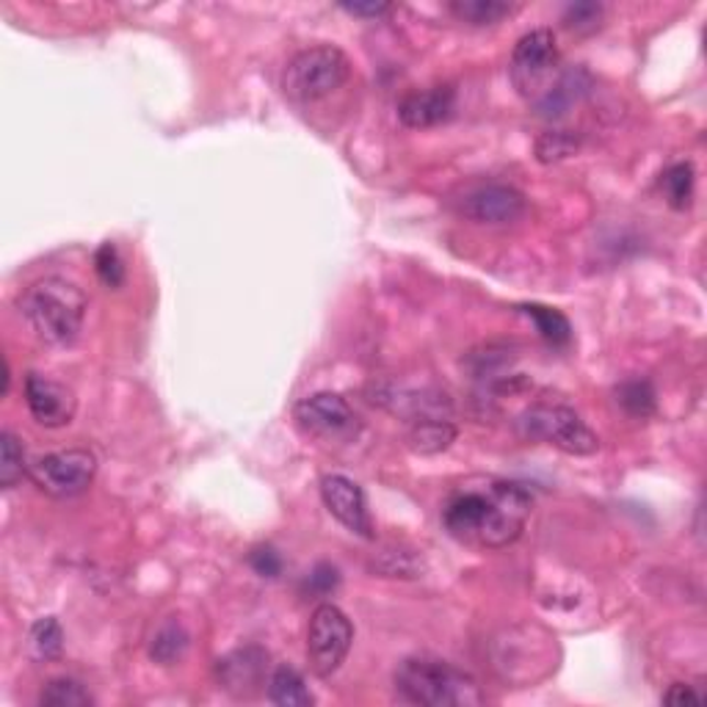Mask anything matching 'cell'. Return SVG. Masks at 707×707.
<instances>
[{
  "mask_svg": "<svg viewBox=\"0 0 707 707\" xmlns=\"http://www.w3.org/2000/svg\"><path fill=\"white\" fill-rule=\"evenodd\" d=\"M534 498L523 483L489 481L487 489H461L448 501L443 523L456 541L481 550H503L523 536Z\"/></svg>",
  "mask_w": 707,
  "mask_h": 707,
  "instance_id": "6da1fadb",
  "label": "cell"
},
{
  "mask_svg": "<svg viewBox=\"0 0 707 707\" xmlns=\"http://www.w3.org/2000/svg\"><path fill=\"white\" fill-rule=\"evenodd\" d=\"M89 299L76 282L61 276H45L23 290L18 299V312L28 323L31 332L50 345H69L81 334Z\"/></svg>",
  "mask_w": 707,
  "mask_h": 707,
  "instance_id": "7a4b0ae2",
  "label": "cell"
},
{
  "mask_svg": "<svg viewBox=\"0 0 707 707\" xmlns=\"http://www.w3.org/2000/svg\"><path fill=\"white\" fill-rule=\"evenodd\" d=\"M396 696L418 707H476L483 702V691L472 674L440 658L414 655L398 663Z\"/></svg>",
  "mask_w": 707,
  "mask_h": 707,
  "instance_id": "3957f363",
  "label": "cell"
},
{
  "mask_svg": "<svg viewBox=\"0 0 707 707\" xmlns=\"http://www.w3.org/2000/svg\"><path fill=\"white\" fill-rule=\"evenodd\" d=\"M517 434L528 443H547L570 456L597 454L600 437L586 420L561 401H536L517 418Z\"/></svg>",
  "mask_w": 707,
  "mask_h": 707,
  "instance_id": "277c9868",
  "label": "cell"
},
{
  "mask_svg": "<svg viewBox=\"0 0 707 707\" xmlns=\"http://www.w3.org/2000/svg\"><path fill=\"white\" fill-rule=\"evenodd\" d=\"M351 78V61L340 47L318 45L296 53L282 72V92L294 103L310 105L338 92Z\"/></svg>",
  "mask_w": 707,
  "mask_h": 707,
  "instance_id": "5b68a950",
  "label": "cell"
},
{
  "mask_svg": "<svg viewBox=\"0 0 707 707\" xmlns=\"http://www.w3.org/2000/svg\"><path fill=\"white\" fill-rule=\"evenodd\" d=\"M509 76H512L514 89H517L525 100L536 103L558 78L556 34H552L550 28H536L531 31V34H525L523 39L514 45Z\"/></svg>",
  "mask_w": 707,
  "mask_h": 707,
  "instance_id": "8992f818",
  "label": "cell"
},
{
  "mask_svg": "<svg viewBox=\"0 0 707 707\" xmlns=\"http://www.w3.org/2000/svg\"><path fill=\"white\" fill-rule=\"evenodd\" d=\"M98 476V459L87 448H67L31 461L28 478L39 492L69 501L87 492Z\"/></svg>",
  "mask_w": 707,
  "mask_h": 707,
  "instance_id": "52a82bcc",
  "label": "cell"
},
{
  "mask_svg": "<svg viewBox=\"0 0 707 707\" xmlns=\"http://www.w3.org/2000/svg\"><path fill=\"white\" fill-rule=\"evenodd\" d=\"M354 645V625L332 603H321L310 616L307 627V658L318 677H332L349 658Z\"/></svg>",
  "mask_w": 707,
  "mask_h": 707,
  "instance_id": "ba28073f",
  "label": "cell"
},
{
  "mask_svg": "<svg viewBox=\"0 0 707 707\" xmlns=\"http://www.w3.org/2000/svg\"><path fill=\"white\" fill-rule=\"evenodd\" d=\"M294 418L305 434L327 443H345L360 432V418L338 392H316L294 407Z\"/></svg>",
  "mask_w": 707,
  "mask_h": 707,
  "instance_id": "9c48e42d",
  "label": "cell"
},
{
  "mask_svg": "<svg viewBox=\"0 0 707 707\" xmlns=\"http://www.w3.org/2000/svg\"><path fill=\"white\" fill-rule=\"evenodd\" d=\"M456 214L465 216L472 225H489V227H506L514 225L528 210V199L523 191L514 185L503 183H483L467 189L459 199L454 202Z\"/></svg>",
  "mask_w": 707,
  "mask_h": 707,
  "instance_id": "30bf717a",
  "label": "cell"
},
{
  "mask_svg": "<svg viewBox=\"0 0 707 707\" xmlns=\"http://www.w3.org/2000/svg\"><path fill=\"white\" fill-rule=\"evenodd\" d=\"M318 489H321V501L327 512L343 528L363 536V539H374V520H370L368 501H365V492L357 481H351L340 472H329L321 478Z\"/></svg>",
  "mask_w": 707,
  "mask_h": 707,
  "instance_id": "8fae6325",
  "label": "cell"
},
{
  "mask_svg": "<svg viewBox=\"0 0 707 707\" xmlns=\"http://www.w3.org/2000/svg\"><path fill=\"white\" fill-rule=\"evenodd\" d=\"M25 403H28L36 423L45 429L69 426L78 409L76 392L69 390L67 385H61V381L42 374L25 376Z\"/></svg>",
  "mask_w": 707,
  "mask_h": 707,
  "instance_id": "7c38bea8",
  "label": "cell"
},
{
  "mask_svg": "<svg viewBox=\"0 0 707 707\" xmlns=\"http://www.w3.org/2000/svg\"><path fill=\"white\" fill-rule=\"evenodd\" d=\"M265 666H269V652L260 650V647H243V650L221 658L216 674H219V683L225 691L236 696H252L263 685Z\"/></svg>",
  "mask_w": 707,
  "mask_h": 707,
  "instance_id": "4fadbf2b",
  "label": "cell"
},
{
  "mask_svg": "<svg viewBox=\"0 0 707 707\" xmlns=\"http://www.w3.org/2000/svg\"><path fill=\"white\" fill-rule=\"evenodd\" d=\"M456 111V92L451 87H434L412 92L398 103V119L412 130H426L448 122Z\"/></svg>",
  "mask_w": 707,
  "mask_h": 707,
  "instance_id": "5bb4252c",
  "label": "cell"
},
{
  "mask_svg": "<svg viewBox=\"0 0 707 707\" xmlns=\"http://www.w3.org/2000/svg\"><path fill=\"white\" fill-rule=\"evenodd\" d=\"M589 92H592V78H589L586 69H567V72H558L552 87L536 100L534 109L541 119L558 122L570 114L572 105L586 98Z\"/></svg>",
  "mask_w": 707,
  "mask_h": 707,
  "instance_id": "9a60e30c",
  "label": "cell"
},
{
  "mask_svg": "<svg viewBox=\"0 0 707 707\" xmlns=\"http://www.w3.org/2000/svg\"><path fill=\"white\" fill-rule=\"evenodd\" d=\"M456 426L448 418H423L412 420V426L407 432V443L414 454L420 456H437L448 451L456 443Z\"/></svg>",
  "mask_w": 707,
  "mask_h": 707,
  "instance_id": "2e32d148",
  "label": "cell"
},
{
  "mask_svg": "<svg viewBox=\"0 0 707 707\" xmlns=\"http://www.w3.org/2000/svg\"><path fill=\"white\" fill-rule=\"evenodd\" d=\"M269 699L280 707H310L316 696L294 666H276L269 680Z\"/></svg>",
  "mask_w": 707,
  "mask_h": 707,
  "instance_id": "e0dca14e",
  "label": "cell"
},
{
  "mask_svg": "<svg viewBox=\"0 0 707 707\" xmlns=\"http://www.w3.org/2000/svg\"><path fill=\"white\" fill-rule=\"evenodd\" d=\"M448 12L472 28H489V25L506 20L512 14V7L503 0H451Z\"/></svg>",
  "mask_w": 707,
  "mask_h": 707,
  "instance_id": "ac0fdd59",
  "label": "cell"
},
{
  "mask_svg": "<svg viewBox=\"0 0 707 707\" xmlns=\"http://www.w3.org/2000/svg\"><path fill=\"white\" fill-rule=\"evenodd\" d=\"M520 312L531 318L536 332H539L550 345H556V349L570 345L572 327H570V318L563 316L561 310H556V307H545V305H523L520 307Z\"/></svg>",
  "mask_w": 707,
  "mask_h": 707,
  "instance_id": "d6986e66",
  "label": "cell"
},
{
  "mask_svg": "<svg viewBox=\"0 0 707 707\" xmlns=\"http://www.w3.org/2000/svg\"><path fill=\"white\" fill-rule=\"evenodd\" d=\"M189 645H191V636H189V630H185L183 622L169 619L167 625H163L161 630L152 636L150 658L156 663H161V666H172V663L183 661Z\"/></svg>",
  "mask_w": 707,
  "mask_h": 707,
  "instance_id": "ffe728a7",
  "label": "cell"
},
{
  "mask_svg": "<svg viewBox=\"0 0 707 707\" xmlns=\"http://www.w3.org/2000/svg\"><path fill=\"white\" fill-rule=\"evenodd\" d=\"M28 456H25L20 437L14 432H9V429H3L0 432V487L14 489L28 476Z\"/></svg>",
  "mask_w": 707,
  "mask_h": 707,
  "instance_id": "44dd1931",
  "label": "cell"
},
{
  "mask_svg": "<svg viewBox=\"0 0 707 707\" xmlns=\"http://www.w3.org/2000/svg\"><path fill=\"white\" fill-rule=\"evenodd\" d=\"M694 167H691L688 161L674 163V167H669L666 172L661 174V191L674 210H685V207L691 205V199H694Z\"/></svg>",
  "mask_w": 707,
  "mask_h": 707,
  "instance_id": "7402d4cb",
  "label": "cell"
},
{
  "mask_svg": "<svg viewBox=\"0 0 707 707\" xmlns=\"http://www.w3.org/2000/svg\"><path fill=\"white\" fill-rule=\"evenodd\" d=\"M616 403L630 418H650L655 412V390L647 379H627L614 390Z\"/></svg>",
  "mask_w": 707,
  "mask_h": 707,
  "instance_id": "603a6c76",
  "label": "cell"
},
{
  "mask_svg": "<svg viewBox=\"0 0 707 707\" xmlns=\"http://www.w3.org/2000/svg\"><path fill=\"white\" fill-rule=\"evenodd\" d=\"M39 702L47 707H92L94 696L83 683L72 677H56L45 685Z\"/></svg>",
  "mask_w": 707,
  "mask_h": 707,
  "instance_id": "cb8c5ba5",
  "label": "cell"
},
{
  "mask_svg": "<svg viewBox=\"0 0 707 707\" xmlns=\"http://www.w3.org/2000/svg\"><path fill=\"white\" fill-rule=\"evenodd\" d=\"M28 645H31V652H34L39 661H56V658H61L64 630L61 625H58V619H53V616L36 619L28 632Z\"/></svg>",
  "mask_w": 707,
  "mask_h": 707,
  "instance_id": "d4e9b609",
  "label": "cell"
},
{
  "mask_svg": "<svg viewBox=\"0 0 707 707\" xmlns=\"http://www.w3.org/2000/svg\"><path fill=\"white\" fill-rule=\"evenodd\" d=\"M583 145L581 133L572 130H547L536 138V158L541 163H558L563 158L575 156Z\"/></svg>",
  "mask_w": 707,
  "mask_h": 707,
  "instance_id": "484cf974",
  "label": "cell"
},
{
  "mask_svg": "<svg viewBox=\"0 0 707 707\" xmlns=\"http://www.w3.org/2000/svg\"><path fill=\"white\" fill-rule=\"evenodd\" d=\"M603 14L600 3H570L563 9V25L575 34H594L603 25Z\"/></svg>",
  "mask_w": 707,
  "mask_h": 707,
  "instance_id": "4316f807",
  "label": "cell"
},
{
  "mask_svg": "<svg viewBox=\"0 0 707 707\" xmlns=\"http://www.w3.org/2000/svg\"><path fill=\"white\" fill-rule=\"evenodd\" d=\"M94 271H98L103 285H109V288H122V282H125V263H122L119 258V249L111 241H105L103 247L98 249V254H94Z\"/></svg>",
  "mask_w": 707,
  "mask_h": 707,
  "instance_id": "83f0119b",
  "label": "cell"
},
{
  "mask_svg": "<svg viewBox=\"0 0 707 707\" xmlns=\"http://www.w3.org/2000/svg\"><path fill=\"white\" fill-rule=\"evenodd\" d=\"M249 567H252V570L258 572L260 578H280L282 558H280V552L274 550V547L260 545V547H254L252 552H249Z\"/></svg>",
  "mask_w": 707,
  "mask_h": 707,
  "instance_id": "f1b7e54d",
  "label": "cell"
},
{
  "mask_svg": "<svg viewBox=\"0 0 707 707\" xmlns=\"http://www.w3.org/2000/svg\"><path fill=\"white\" fill-rule=\"evenodd\" d=\"M338 583H340V575H338V570H334L332 563H318L316 570L310 572L307 589H310V594L327 597V594H332L334 589H338Z\"/></svg>",
  "mask_w": 707,
  "mask_h": 707,
  "instance_id": "f546056e",
  "label": "cell"
},
{
  "mask_svg": "<svg viewBox=\"0 0 707 707\" xmlns=\"http://www.w3.org/2000/svg\"><path fill=\"white\" fill-rule=\"evenodd\" d=\"M663 702H666V705H674V707L699 705L702 694L694 688V685H688V683H674V685H669V691H666V694H663Z\"/></svg>",
  "mask_w": 707,
  "mask_h": 707,
  "instance_id": "4dcf8cb0",
  "label": "cell"
},
{
  "mask_svg": "<svg viewBox=\"0 0 707 707\" xmlns=\"http://www.w3.org/2000/svg\"><path fill=\"white\" fill-rule=\"evenodd\" d=\"M340 9L354 14V18H365V20L385 18V14L392 12L390 3H379V0H370V3H340Z\"/></svg>",
  "mask_w": 707,
  "mask_h": 707,
  "instance_id": "1f68e13d",
  "label": "cell"
}]
</instances>
